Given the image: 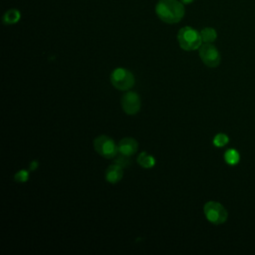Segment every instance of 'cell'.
<instances>
[{
  "label": "cell",
  "instance_id": "1",
  "mask_svg": "<svg viewBox=\"0 0 255 255\" xmlns=\"http://www.w3.org/2000/svg\"><path fill=\"white\" fill-rule=\"evenodd\" d=\"M157 17L164 23H178L185 14L184 4L179 0H159L155 5Z\"/></svg>",
  "mask_w": 255,
  "mask_h": 255
},
{
  "label": "cell",
  "instance_id": "2",
  "mask_svg": "<svg viewBox=\"0 0 255 255\" xmlns=\"http://www.w3.org/2000/svg\"><path fill=\"white\" fill-rule=\"evenodd\" d=\"M177 41L181 49L185 51H193L199 49L202 45L200 32L192 27H182L177 33Z\"/></svg>",
  "mask_w": 255,
  "mask_h": 255
},
{
  "label": "cell",
  "instance_id": "3",
  "mask_svg": "<svg viewBox=\"0 0 255 255\" xmlns=\"http://www.w3.org/2000/svg\"><path fill=\"white\" fill-rule=\"evenodd\" d=\"M204 214L212 224H222L227 220L228 212L225 207L216 201H208L204 204Z\"/></svg>",
  "mask_w": 255,
  "mask_h": 255
},
{
  "label": "cell",
  "instance_id": "4",
  "mask_svg": "<svg viewBox=\"0 0 255 255\" xmlns=\"http://www.w3.org/2000/svg\"><path fill=\"white\" fill-rule=\"evenodd\" d=\"M111 83L121 91L130 89L134 84V77L128 70L125 68H117L111 74Z\"/></svg>",
  "mask_w": 255,
  "mask_h": 255
},
{
  "label": "cell",
  "instance_id": "5",
  "mask_svg": "<svg viewBox=\"0 0 255 255\" xmlns=\"http://www.w3.org/2000/svg\"><path fill=\"white\" fill-rule=\"evenodd\" d=\"M95 150L106 158H113L119 152L118 144L108 135H99L94 140Z\"/></svg>",
  "mask_w": 255,
  "mask_h": 255
},
{
  "label": "cell",
  "instance_id": "6",
  "mask_svg": "<svg viewBox=\"0 0 255 255\" xmlns=\"http://www.w3.org/2000/svg\"><path fill=\"white\" fill-rule=\"evenodd\" d=\"M199 57L207 67L214 68L220 63V54L211 43H204L199 47Z\"/></svg>",
  "mask_w": 255,
  "mask_h": 255
},
{
  "label": "cell",
  "instance_id": "7",
  "mask_svg": "<svg viewBox=\"0 0 255 255\" xmlns=\"http://www.w3.org/2000/svg\"><path fill=\"white\" fill-rule=\"evenodd\" d=\"M122 107L126 114L135 115L140 110V99L134 92H128L122 98Z\"/></svg>",
  "mask_w": 255,
  "mask_h": 255
},
{
  "label": "cell",
  "instance_id": "8",
  "mask_svg": "<svg viewBox=\"0 0 255 255\" xmlns=\"http://www.w3.org/2000/svg\"><path fill=\"white\" fill-rule=\"evenodd\" d=\"M118 147H119V152L120 153H122L124 155H127V156H131L132 154H134L136 152L138 144H137V141L134 138L124 137L119 142Z\"/></svg>",
  "mask_w": 255,
  "mask_h": 255
},
{
  "label": "cell",
  "instance_id": "9",
  "mask_svg": "<svg viewBox=\"0 0 255 255\" xmlns=\"http://www.w3.org/2000/svg\"><path fill=\"white\" fill-rule=\"evenodd\" d=\"M123 167L119 164L110 165L106 170V179L110 183H117L123 178Z\"/></svg>",
  "mask_w": 255,
  "mask_h": 255
},
{
  "label": "cell",
  "instance_id": "10",
  "mask_svg": "<svg viewBox=\"0 0 255 255\" xmlns=\"http://www.w3.org/2000/svg\"><path fill=\"white\" fill-rule=\"evenodd\" d=\"M21 18L20 11L18 9H9L7 10L2 17V22L6 25H13L17 23Z\"/></svg>",
  "mask_w": 255,
  "mask_h": 255
},
{
  "label": "cell",
  "instance_id": "11",
  "mask_svg": "<svg viewBox=\"0 0 255 255\" xmlns=\"http://www.w3.org/2000/svg\"><path fill=\"white\" fill-rule=\"evenodd\" d=\"M137 163L143 168H151L155 164V159L147 152H141L137 156Z\"/></svg>",
  "mask_w": 255,
  "mask_h": 255
},
{
  "label": "cell",
  "instance_id": "12",
  "mask_svg": "<svg viewBox=\"0 0 255 255\" xmlns=\"http://www.w3.org/2000/svg\"><path fill=\"white\" fill-rule=\"evenodd\" d=\"M200 36L203 43H212L217 38V33L215 29L211 27H205L200 31Z\"/></svg>",
  "mask_w": 255,
  "mask_h": 255
},
{
  "label": "cell",
  "instance_id": "13",
  "mask_svg": "<svg viewBox=\"0 0 255 255\" xmlns=\"http://www.w3.org/2000/svg\"><path fill=\"white\" fill-rule=\"evenodd\" d=\"M224 159L228 164L234 165V164H237L239 162L240 155H239V153L236 149L230 148V149L226 150V152L224 153Z\"/></svg>",
  "mask_w": 255,
  "mask_h": 255
},
{
  "label": "cell",
  "instance_id": "14",
  "mask_svg": "<svg viewBox=\"0 0 255 255\" xmlns=\"http://www.w3.org/2000/svg\"><path fill=\"white\" fill-rule=\"evenodd\" d=\"M228 141H229V138L225 133H217L213 138V144L218 147H222L226 145Z\"/></svg>",
  "mask_w": 255,
  "mask_h": 255
},
{
  "label": "cell",
  "instance_id": "15",
  "mask_svg": "<svg viewBox=\"0 0 255 255\" xmlns=\"http://www.w3.org/2000/svg\"><path fill=\"white\" fill-rule=\"evenodd\" d=\"M130 156H127V155H124L122 153H120V156H118L115 160V162L117 164H119L120 166L122 167H126V166H128L130 164V159H129Z\"/></svg>",
  "mask_w": 255,
  "mask_h": 255
},
{
  "label": "cell",
  "instance_id": "16",
  "mask_svg": "<svg viewBox=\"0 0 255 255\" xmlns=\"http://www.w3.org/2000/svg\"><path fill=\"white\" fill-rule=\"evenodd\" d=\"M14 178H15V180L18 181V182H26V181L28 180V178H29V173H28L27 170L22 169V170L18 171V172L15 174Z\"/></svg>",
  "mask_w": 255,
  "mask_h": 255
},
{
  "label": "cell",
  "instance_id": "17",
  "mask_svg": "<svg viewBox=\"0 0 255 255\" xmlns=\"http://www.w3.org/2000/svg\"><path fill=\"white\" fill-rule=\"evenodd\" d=\"M37 166H38V162L37 161H32L31 164H30V169L34 170V169L37 168Z\"/></svg>",
  "mask_w": 255,
  "mask_h": 255
},
{
  "label": "cell",
  "instance_id": "18",
  "mask_svg": "<svg viewBox=\"0 0 255 255\" xmlns=\"http://www.w3.org/2000/svg\"><path fill=\"white\" fill-rule=\"evenodd\" d=\"M183 4H190V3H192L194 0H180Z\"/></svg>",
  "mask_w": 255,
  "mask_h": 255
}]
</instances>
